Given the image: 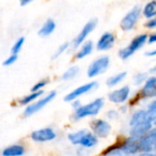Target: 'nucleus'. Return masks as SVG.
Masks as SVG:
<instances>
[{"label":"nucleus","mask_w":156,"mask_h":156,"mask_svg":"<svg viewBox=\"0 0 156 156\" xmlns=\"http://www.w3.org/2000/svg\"><path fill=\"white\" fill-rule=\"evenodd\" d=\"M103 100L101 98H98L86 105H81L79 109L74 111L73 119L75 121H78L89 116H95L100 112V111L103 107Z\"/></svg>","instance_id":"f257e3e1"},{"label":"nucleus","mask_w":156,"mask_h":156,"mask_svg":"<svg viewBox=\"0 0 156 156\" xmlns=\"http://www.w3.org/2000/svg\"><path fill=\"white\" fill-rule=\"evenodd\" d=\"M56 95H57V92L55 90H52L48 94L42 97L41 99L37 100L33 103L29 104L28 106H27V108L24 111V113H23L24 116L25 117H29V116L37 113V112L42 110L45 106H47L49 102H51L55 99Z\"/></svg>","instance_id":"f03ea898"},{"label":"nucleus","mask_w":156,"mask_h":156,"mask_svg":"<svg viewBox=\"0 0 156 156\" xmlns=\"http://www.w3.org/2000/svg\"><path fill=\"white\" fill-rule=\"evenodd\" d=\"M110 65V58L108 56H102L95 59L88 68L87 74L89 78H94L102 74L107 70Z\"/></svg>","instance_id":"7ed1b4c3"},{"label":"nucleus","mask_w":156,"mask_h":156,"mask_svg":"<svg viewBox=\"0 0 156 156\" xmlns=\"http://www.w3.org/2000/svg\"><path fill=\"white\" fill-rule=\"evenodd\" d=\"M147 37H148L145 34H142V35H139L136 37H134L128 47L120 50V52H119L120 57L122 59H126V58H130L135 51H137L139 48H141L145 44Z\"/></svg>","instance_id":"20e7f679"},{"label":"nucleus","mask_w":156,"mask_h":156,"mask_svg":"<svg viewBox=\"0 0 156 156\" xmlns=\"http://www.w3.org/2000/svg\"><path fill=\"white\" fill-rule=\"evenodd\" d=\"M141 15V7L139 5L134 6L121 21V27L124 31H129L134 27Z\"/></svg>","instance_id":"39448f33"},{"label":"nucleus","mask_w":156,"mask_h":156,"mask_svg":"<svg viewBox=\"0 0 156 156\" xmlns=\"http://www.w3.org/2000/svg\"><path fill=\"white\" fill-rule=\"evenodd\" d=\"M56 137H57L56 132L50 127H46V128H42L39 130L33 131L30 134L31 140L36 142V143L51 142V141L55 140Z\"/></svg>","instance_id":"423d86ee"},{"label":"nucleus","mask_w":156,"mask_h":156,"mask_svg":"<svg viewBox=\"0 0 156 156\" xmlns=\"http://www.w3.org/2000/svg\"><path fill=\"white\" fill-rule=\"evenodd\" d=\"M98 86V83L96 81H91L89 83H86L84 85H81L78 88H76L75 90H73L72 91H70L69 93H68L65 97H64V101L70 102L73 101H76L78 98H80V96L91 91L92 90L96 89Z\"/></svg>","instance_id":"0eeeda50"},{"label":"nucleus","mask_w":156,"mask_h":156,"mask_svg":"<svg viewBox=\"0 0 156 156\" xmlns=\"http://www.w3.org/2000/svg\"><path fill=\"white\" fill-rule=\"evenodd\" d=\"M90 128L93 132V134L98 138H106L112 130V127L109 122L104 120L97 119L90 122Z\"/></svg>","instance_id":"6e6552de"},{"label":"nucleus","mask_w":156,"mask_h":156,"mask_svg":"<svg viewBox=\"0 0 156 156\" xmlns=\"http://www.w3.org/2000/svg\"><path fill=\"white\" fill-rule=\"evenodd\" d=\"M96 25H97V19H91L88 23H86V25L83 27L81 31L74 38V40L72 42V47L74 48H77L78 47H80L85 41L87 37L94 30Z\"/></svg>","instance_id":"1a4fd4ad"},{"label":"nucleus","mask_w":156,"mask_h":156,"mask_svg":"<svg viewBox=\"0 0 156 156\" xmlns=\"http://www.w3.org/2000/svg\"><path fill=\"white\" fill-rule=\"evenodd\" d=\"M130 95V88L124 86L119 90H116L109 94V100L114 103H123L127 101Z\"/></svg>","instance_id":"9d476101"},{"label":"nucleus","mask_w":156,"mask_h":156,"mask_svg":"<svg viewBox=\"0 0 156 156\" xmlns=\"http://www.w3.org/2000/svg\"><path fill=\"white\" fill-rule=\"evenodd\" d=\"M115 42V37L111 32H105L101 35L100 39L97 42V48L99 50H107L110 49Z\"/></svg>","instance_id":"9b49d317"},{"label":"nucleus","mask_w":156,"mask_h":156,"mask_svg":"<svg viewBox=\"0 0 156 156\" xmlns=\"http://www.w3.org/2000/svg\"><path fill=\"white\" fill-rule=\"evenodd\" d=\"M151 128H152V122L149 121H145L142 123L133 126L131 130V135L132 137L141 139L145 133H147L151 130Z\"/></svg>","instance_id":"f8f14e48"},{"label":"nucleus","mask_w":156,"mask_h":156,"mask_svg":"<svg viewBox=\"0 0 156 156\" xmlns=\"http://www.w3.org/2000/svg\"><path fill=\"white\" fill-rule=\"evenodd\" d=\"M121 148L128 156L134 154L139 151V139L131 137L121 145Z\"/></svg>","instance_id":"ddd939ff"},{"label":"nucleus","mask_w":156,"mask_h":156,"mask_svg":"<svg viewBox=\"0 0 156 156\" xmlns=\"http://www.w3.org/2000/svg\"><path fill=\"white\" fill-rule=\"evenodd\" d=\"M97 144H98V138L93 134V133L86 131L83 136L81 137L79 143V145H80L83 148L89 149V148H92L96 146Z\"/></svg>","instance_id":"4468645a"},{"label":"nucleus","mask_w":156,"mask_h":156,"mask_svg":"<svg viewBox=\"0 0 156 156\" xmlns=\"http://www.w3.org/2000/svg\"><path fill=\"white\" fill-rule=\"evenodd\" d=\"M26 153V149L20 144H12L4 148L1 152L2 156H23Z\"/></svg>","instance_id":"2eb2a0df"},{"label":"nucleus","mask_w":156,"mask_h":156,"mask_svg":"<svg viewBox=\"0 0 156 156\" xmlns=\"http://www.w3.org/2000/svg\"><path fill=\"white\" fill-rule=\"evenodd\" d=\"M56 22L51 19V18H48L47 19L44 24L41 26V27L39 28L38 30V36L41 37H47L48 36H50L56 29Z\"/></svg>","instance_id":"dca6fc26"},{"label":"nucleus","mask_w":156,"mask_h":156,"mask_svg":"<svg viewBox=\"0 0 156 156\" xmlns=\"http://www.w3.org/2000/svg\"><path fill=\"white\" fill-rule=\"evenodd\" d=\"M143 95L146 97H152L156 95V78L152 77L147 80L144 89H143Z\"/></svg>","instance_id":"f3484780"},{"label":"nucleus","mask_w":156,"mask_h":156,"mask_svg":"<svg viewBox=\"0 0 156 156\" xmlns=\"http://www.w3.org/2000/svg\"><path fill=\"white\" fill-rule=\"evenodd\" d=\"M92 50H93V43L91 41H87L77 51V53H76V58L82 59L85 57L89 56L92 52Z\"/></svg>","instance_id":"a211bd4d"},{"label":"nucleus","mask_w":156,"mask_h":156,"mask_svg":"<svg viewBox=\"0 0 156 156\" xmlns=\"http://www.w3.org/2000/svg\"><path fill=\"white\" fill-rule=\"evenodd\" d=\"M44 91H38V92H31L26 96H24L23 98H21L18 101L19 105L22 106H28L29 104L33 103L34 101H36L41 95H43Z\"/></svg>","instance_id":"6ab92c4d"},{"label":"nucleus","mask_w":156,"mask_h":156,"mask_svg":"<svg viewBox=\"0 0 156 156\" xmlns=\"http://www.w3.org/2000/svg\"><path fill=\"white\" fill-rule=\"evenodd\" d=\"M147 121V111H144V110H141V111H138L136 112L132 119H131V122H130V124L132 126H135L139 123H142L144 122Z\"/></svg>","instance_id":"aec40b11"},{"label":"nucleus","mask_w":156,"mask_h":156,"mask_svg":"<svg viewBox=\"0 0 156 156\" xmlns=\"http://www.w3.org/2000/svg\"><path fill=\"white\" fill-rule=\"evenodd\" d=\"M143 14L145 17L151 18L156 16V1H151L147 3L144 8Z\"/></svg>","instance_id":"412c9836"},{"label":"nucleus","mask_w":156,"mask_h":156,"mask_svg":"<svg viewBox=\"0 0 156 156\" xmlns=\"http://www.w3.org/2000/svg\"><path fill=\"white\" fill-rule=\"evenodd\" d=\"M80 72V68L78 66H72L70 68H69L61 76V79L63 80H70L74 78H76L78 76Z\"/></svg>","instance_id":"4be33fe9"},{"label":"nucleus","mask_w":156,"mask_h":156,"mask_svg":"<svg viewBox=\"0 0 156 156\" xmlns=\"http://www.w3.org/2000/svg\"><path fill=\"white\" fill-rule=\"evenodd\" d=\"M126 75H127V73L124 71V72L118 73V74H116V75H114V76L109 78L108 80H107V85H108L109 87L116 86L117 84L121 83V82L124 80V78L126 77Z\"/></svg>","instance_id":"5701e85b"},{"label":"nucleus","mask_w":156,"mask_h":156,"mask_svg":"<svg viewBox=\"0 0 156 156\" xmlns=\"http://www.w3.org/2000/svg\"><path fill=\"white\" fill-rule=\"evenodd\" d=\"M85 132H86V130H80L75 133H71L68 135V139L72 144L79 145V143H80L81 137L83 136V134L85 133Z\"/></svg>","instance_id":"b1692460"},{"label":"nucleus","mask_w":156,"mask_h":156,"mask_svg":"<svg viewBox=\"0 0 156 156\" xmlns=\"http://www.w3.org/2000/svg\"><path fill=\"white\" fill-rule=\"evenodd\" d=\"M105 156H128L121 148V145L120 146H113L109 148L107 151L104 152L103 154Z\"/></svg>","instance_id":"393cba45"},{"label":"nucleus","mask_w":156,"mask_h":156,"mask_svg":"<svg viewBox=\"0 0 156 156\" xmlns=\"http://www.w3.org/2000/svg\"><path fill=\"white\" fill-rule=\"evenodd\" d=\"M24 43H25V37H20L19 38H17L16 41L13 44V46L11 48V54L12 55H17L21 51V49L24 46Z\"/></svg>","instance_id":"a878e982"},{"label":"nucleus","mask_w":156,"mask_h":156,"mask_svg":"<svg viewBox=\"0 0 156 156\" xmlns=\"http://www.w3.org/2000/svg\"><path fill=\"white\" fill-rule=\"evenodd\" d=\"M48 83V80L45 79V80H41L39 81H37L32 88H31V92H38V91H43V88H45L47 86V84Z\"/></svg>","instance_id":"bb28decb"},{"label":"nucleus","mask_w":156,"mask_h":156,"mask_svg":"<svg viewBox=\"0 0 156 156\" xmlns=\"http://www.w3.org/2000/svg\"><path fill=\"white\" fill-rule=\"evenodd\" d=\"M69 42H65V43H63V44H61L59 47H58V48L54 52V54H53V56H52V58H54V59H56V58H59L68 48H69Z\"/></svg>","instance_id":"cd10ccee"},{"label":"nucleus","mask_w":156,"mask_h":156,"mask_svg":"<svg viewBox=\"0 0 156 156\" xmlns=\"http://www.w3.org/2000/svg\"><path fill=\"white\" fill-rule=\"evenodd\" d=\"M147 79V74L146 73H138L134 76L133 78V83L135 85H140L143 82H144Z\"/></svg>","instance_id":"c85d7f7f"},{"label":"nucleus","mask_w":156,"mask_h":156,"mask_svg":"<svg viewBox=\"0 0 156 156\" xmlns=\"http://www.w3.org/2000/svg\"><path fill=\"white\" fill-rule=\"evenodd\" d=\"M17 60V55H10L8 58H6L4 61H3V65L5 67H8V66H11L13 65L16 61Z\"/></svg>","instance_id":"c756f323"},{"label":"nucleus","mask_w":156,"mask_h":156,"mask_svg":"<svg viewBox=\"0 0 156 156\" xmlns=\"http://www.w3.org/2000/svg\"><path fill=\"white\" fill-rule=\"evenodd\" d=\"M145 26L148 28H156V17L154 18V19H152V20H150L149 22H147Z\"/></svg>","instance_id":"7c9ffc66"},{"label":"nucleus","mask_w":156,"mask_h":156,"mask_svg":"<svg viewBox=\"0 0 156 156\" xmlns=\"http://www.w3.org/2000/svg\"><path fill=\"white\" fill-rule=\"evenodd\" d=\"M148 42H149V44H153V43H155V42H156V33L153 34V35H151V36L149 37Z\"/></svg>","instance_id":"2f4dec72"},{"label":"nucleus","mask_w":156,"mask_h":156,"mask_svg":"<svg viewBox=\"0 0 156 156\" xmlns=\"http://www.w3.org/2000/svg\"><path fill=\"white\" fill-rule=\"evenodd\" d=\"M81 106V104H80V102L79 101H73V102H72V107L74 108V110H77V109H79L80 107Z\"/></svg>","instance_id":"473e14b6"},{"label":"nucleus","mask_w":156,"mask_h":156,"mask_svg":"<svg viewBox=\"0 0 156 156\" xmlns=\"http://www.w3.org/2000/svg\"><path fill=\"white\" fill-rule=\"evenodd\" d=\"M108 117H109V118H111V119L115 118V117H117V112H114V111H111V112H108Z\"/></svg>","instance_id":"72a5a7b5"},{"label":"nucleus","mask_w":156,"mask_h":156,"mask_svg":"<svg viewBox=\"0 0 156 156\" xmlns=\"http://www.w3.org/2000/svg\"><path fill=\"white\" fill-rule=\"evenodd\" d=\"M30 3H31L30 0H21V1L19 2V5H20L21 6H26V5H27L28 4H30Z\"/></svg>","instance_id":"f704fd0d"},{"label":"nucleus","mask_w":156,"mask_h":156,"mask_svg":"<svg viewBox=\"0 0 156 156\" xmlns=\"http://www.w3.org/2000/svg\"><path fill=\"white\" fill-rule=\"evenodd\" d=\"M156 110V101H153L150 105H149V111H154Z\"/></svg>","instance_id":"c9c22d12"},{"label":"nucleus","mask_w":156,"mask_h":156,"mask_svg":"<svg viewBox=\"0 0 156 156\" xmlns=\"http://www.w3.org/2000/svg\"><path fill=\"white\" fill-rule=\"evenodd\" d=\"M146 56H149V57H154L156 56V48L154 50H151V51H148L146 52Z\"/></svg>","instance_id":"e433bc0d"},{"label":"nucleus","mask_w":156,"mask_h":156,"mask_svg":"<svg viewBox=\"0 0 156 156\" xmlns=\"http://www.w3.org/2000/svg\"><path fill=\"white\" fill-rule=\"evenodd\" d=\"M139 156H156V154H152V153H144Z\"/></svg>","instance_id":"4c0bfd02"},{"label":"nucleus","mask_w":156,"mask_h":156,"mask_svg":"<svg viewBox=\"0 0 156 156\" xmlns=\"http://www.w3.org/2000/svg\"><path fill=\"white\" fill-rule=\"evenodd\" d=\"M154 124H155V125H156V121H155V122H154Z\"/></svg>","instance_id":"58836bf2"},{"label":"nucleus","mask_w":156,"mask_h":156,"mask_svg":"<svg viewBox=\"0 0 156 156\" xmlns=\"http://www.w3.org/2000/svg\"><path fill=\"white\" fill-rule=\"evenodd\" d=\"M155 69V70H156V68H155V69Z\"/></svg>","instance_id":"ea45409f"}]
</instances>
